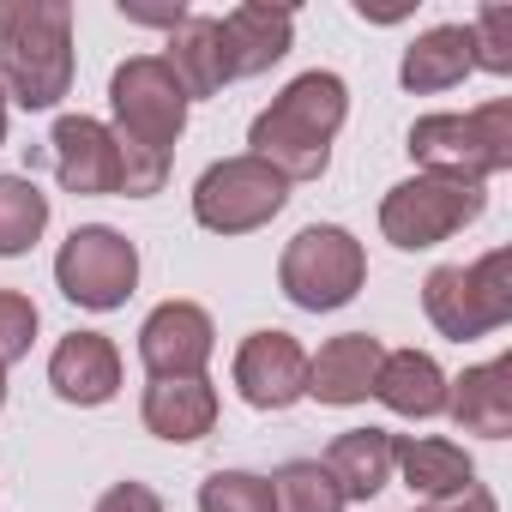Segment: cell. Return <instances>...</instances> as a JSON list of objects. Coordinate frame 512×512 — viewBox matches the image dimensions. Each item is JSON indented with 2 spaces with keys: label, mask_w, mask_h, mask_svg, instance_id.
Listing matches in <instances>:
<instances>
[{
  "label": "cell",
  "mask_w": 512,
  "mask_h": 512,
  "mask_svg": "<svg viewBox=\"0 0 512 512\" xmlns=\"http://www.w3.org/2000/svg\"><path fill=\"white\" fill-rule=\"evenodd\" d=\"M115 145H121V199H151L169 181V151L187 133V91L163 67V55H133L109 79Z\"/></svg>",
  "instance_id": "obj_1"
},
{
  "label": "cell",
  "mask_w": 512,
  "mask_h": 512,
  "mask_svg": "<svg viewBox=\"0 0 512 512\" xmlns=\"http://www.w3.org/2000/svg\"><path fill=\"white\" fill-rule=\"evenodd\" d=\"M344 115H350V85L338 73L314 67V73L290 79L272 97V109L253 115L247 145H253L260 163H272L284 181H320L326 163H332V139H338Z\"/></svg>",
  "instance_id": "obj_2"
},
{
  "label": "cell",
  "mask_w": 512,
  "mask_h": 512,
  "mask_svg": "<svg viewBox=\"0 0 512 512\" xmlns=\"http://www.w3.org/2000/svg\"><path fill=\"white\" fill-rule=\"evenodd\" d=\"M73 91V7L13 0L0 13V97L19 109H55Z\"/></svg>",
  "instance_id": "obj_3"
},
{
  "label": "cell",
  "mask_w": 512,
  "mask_h": 512,
  "mask_svg": "<svg viewBox=\"0 0 512 512\" xmlns=\"http://www.w3.org/2000/svg\"><path fill=\"white\" fill-rule=\"evenodd\" d=\"M428 175H452V181H488L512 169V97H488L482 109L464 115H422L410 127L404 145Z\"/></svg>",
  "instance_id": "obj_4"
},
{
  "label": "cell",
  "mask_w": 512,
  "mask_h": 512,
  "mask_svg": "<svg viewBox=\"0 0 512 512\" xmlns=\"http://www.w3.org/2000/svg\"><path fill=\"white\" fill-rule=\"evenodd\" d=\"M422 314L440 338H488L512 320V247L482 253L476 266H434L422 284Z\"/></svg>",
  "instance_id": "obj_5"
},
{
  "label": "cell",
  "mask_w": 512,
  "mask_h": 512,
  "mask_svg": "<svg viewBox=\"0 0 512 512\" xmlns=\"http://www.w3.org/2000/svg\"><path fill=\"white\" fill-rule=\"evenodd\" d=\"M362 284H368V253L338 223H308L278 260V290L308 314H332V308L356 302Z\"/></svg>",
  "instance_id": "obj_6"
},
{
  "label": "cell",
  "mask_w": 512,
  "mask_h": 512,
  "mask_svg": "<svg viewBox=\"0 0 512 512\" xmlns=\"http://www.w3.org/2000/svg\"><path fill=\"white\" fill-rule=\"evenodd\" d=\"M284 205H290V181L272 163H260L253 151L211 163L199 175V187H193V217L211 235H253V229H266Z\"/></svg>",
  "instance_id": "obj_7"
},
{
  "label": "cell",
  "mask_w": 512,
  "mask_h": 512,
  "mask_svg": "<svg viewBox=\"0 0 512 512\" xmlns=\"http://www.w3.org/2000/svg\"><path fill=\"white\" fill-rule=\"evenodd\" d=\"M488 205V193L476 181H452V175H410L380 199V229L392 247L422 253L440 247L446 235H458L464 223H476Z\"/></svg>",
  "instance_id": "obj_8"
},
{
  "label": "cell",
  "mask_w": 512,
  "mask_h": 512,
  "mask_svg": "<svg viewBox=\"0 0 512 512\" xmlns=\"http://www.w3.org/2000/svg\"><path fill=\"white\" fill-rule=\"evenodd\" d=\"M55 284H61L67 302H79L91 314H109L139 284V247L109 223H79L55 253Z\"/></svg>",
  "instance_id": "obj_9"
},
{
  "label": "cell",
  "mask_w": 512,
  "mask_h": 512,
  "mask_svg": "<svg viewBox=\"0 0 512 512\" xmlns=\"http://www.w3.org/2000/svg\"><path fill=\"white\" fill-rule=\"evenodd\" d=\"M211 350H217V332L199 302H163L139 326V362L151 380H193L205 374Z\"/></svg>",
  "instance_id": "obj_10"
},
{
  "label": "cell",
  "mask_w": 512,
  "mask_h": 512,
  "mask_svg": "<svg viewBox=\"0 0 512 512\" xmlns=\"http://www.w3.org/2000/svg\"><path fill=\"white\" fill-rule=\"evenodd\" d=\"M235 392L253 410H290L308 398V350L290 332H247L235 350Z\"/></svg>",
  "instance_id": "obj_11"
},
{
  "label": "cell",
  "mask_w": 512,
  "mask_h": 512,
  "mask_svg": "<svg viewBox=\"0 0 512 512\" xmlns=\"http://www.w3.org/2000/svg\"><path fill=\"white\" fill-rule=\"evenodd\" d=\"M49 151H55V175L67 193H79V199H115L121 193V145L103 121L61 115L49 133Z\"/></svg>",
  "instance_id": "obj_12"
},
{
  "label": "cell",
  "mask_w": 512,
  "mask_h": 512,
  "mask_svg": "<svg viewBox=\"0 0 512 512\" xmlns=\"http://www.w3.org/2000/svg\"><path fill=\"white\" fill-rule=\"evenodd\" d=\"M217 37H223V61H229V79H253V73H272L290 43H296V13L290 7H229L217 19Z\"/></svg>",
  "instance_id": "obj_13"
},
{
  "label": "cell",
  "mask_w": 512,
  "mask_h": 512,
  "mask_svg": "<svg viewBox=\"0 0 512 512\" xmlns=\"http://www.w3.org/2000/svg\"><path fill=\"white\" fill-rule=\"evenodd\" d=\"M49 386H55V398L97 410L121 392V350L103 332H67L49 356Z\"/></svg>",
  "instance_id": "obj_14"
},
{
  "label": "cell",
  "mask_w": 512,
  "mask_h": 512,
  "mask_svg": "<svg viewBox=\"0 0 512 512\" xmlns=\"http://www.w3.org/2000/svg\"><path fill=\"white\" fill-rule=\"evenodd\" d=\"M386 362V344L374 332H344L332 344H320V356H308V398L320 404H362L374 398V374Z\"/></svg>",
  "instance_id": "obj_15"
},
{
  "label": "cell",
  "mask_w": 512,
  "mask_h": 512,
  "mask_svg": "<svg viewBox=\"0 0 512 512\" xmlns=\"http://www.w3.org/2000/svg\"><path fill=\"white\" fill-rule=\"evenodd\" d=\"M446 410L464 434L506 440L512 434V356H494V362L464 368L458 380H446Z\"/></svg>",
  "instance_id": "obj_16"
},
{
  "label": "cell",
  "mask_w": 512,
  "mask_h": 512,
  "mask_svg": "<svg viewBox=\"0 0 512 512\" xmlns=\"http://www.w3.org/2000/svg\"><path fill=\"white\" fill-rule=\"evenodd\" d=\"M145 428L169 446H193L217 428V386L205 374L193 380H151L145 386V404H139Z\"/></svg>",
  "instance_id": "obj_17"
},
{
  "label": "cell",
  "mask_w": 512,
  "mask_h": 512,
  "mask_svg": "<svg viewBox=\"0 0 512 512\" xmlns=\"http://www.w3.org/2000/svg\"><path fill=\"white\" fill-rule=\"evenodd\" d=\"M392 470L404 476L410 494H422V506L476 488V464H470V452L452 446V440H434V434H410V440H398V446H392Z\"/></svg>",
  "instance_id": "obj_18"
},
{
  "label": "cell",
  "mask_w": 512,
  "mask_h": 512,
  "mask_svg": "<svg viewBox=\"0 0 512 512\" xmlns=\"http://www.w3.org/2000/svg\"><path fill=\"white\" fill-rule=\"evenodd\" d=\"M374 398L398 416H446V374L428 350H386L380 374H374Z\"/></svg>",
  "instance_id": "obj_19"
},
{
  "label": "cell",
  "mask_w": 512,
  "mask_h": 512,
  "mask_svg": "<svg viewBox=\"0 0 512 512\" xmlns=\"http://www.w3.org/2000/svg\"><path fill=\"white\" fill-rule=\"evenodd\" d=\"M392 446H398V434H386V428H350V434L332 440L326 476L338 482L344 506H350V500H374V494L392 482Z\"/></svg>",
  "instance_id": "obj_20"
},
{
  "label": "cell",
  "mask_w": 512,
  "mask_h": 512,
  "mask_svg": "<svg viewBox=\"0 0 512 512\" xmlns=\"http://www.w3.org/2000/svg\"><path fill=\"white\" fill-rule=\"evenodd\" d=\"M464 73H470V25H434V31H422V37L404 49V61H398V79H404V91H416V97L452 91V85H464Z\"/></svg>",
  "instance_id": "obj_21"
},
{
  "label": "cell",
  "mask_w": 512,
  "mask_h": 512,
  "mask_svg": "<svg viewBox=\"0 0 512 512\" xmlns=\"http://www.w3.org/2000/svg\"><path fill=\"white\" fill-rule=\"evenodd\" d=\"M163 67L175 73V85L193 97H217L229 85V61H223V37H217V19H181L169 31V55Z\"/></svg>",
  "instance_id": "obj_22"
},
{
  "label": "cell",
  "mask_w": 512,
  "mask_h": 512,
  "mask_svg": "<svg viewBox=\"0 0 512 512\" xmlns=\"http://www.w3.org/2000/svg\"><path fill=\"white\" fill-rule=\"evenodd\" d=\"M49 229V193L31 175H0V260L31 253Z\"/></svg>",
  "instance_id": "obj_23"
},
{
  "label": "cell",
  "mask_w": 512,
  "mask_h": 512,
  "mask_svg": "<svg viewBox=\"0 0 512 512\" xmlns=\"http://www.w3.org/2000/svg\"><path fill=\"white\" fill-rule=\"evenodd\" d=\"M272 506L278 512H344V494H338V482L326 476L320 458H290L272 476Z\"/></svg>",
  "instance_id": "obj_24"
},
{
  "label": "cell",
  "mask_w": 512,
  "mask_h": 512,
  "mask_svg": "<svg viewBox=\"0 0 512 512\" xmlns=\"http://www.w3.org/2000/svg\"><path fill=\"white\" fill-rule=\"evenodd\" d=\"M199 512H278V506H272V476L211 470V476L199 482Z\"/></svg>",
  "instance_id": "obj_25"
},
{
  "label": "cell",
  "mask_w": 512,
  "mask_h": 512,
  "mask_svg": "<svg viewBox=\"0 0 512 512\" xmlns=\"http://www.w3.org/2000/svg\"><path fill=\"white\" fill-rule=\"evenodd\" d=\"M470 67L506 79L512 73V7H482L470 19Z\"/></svg>",
  "instance_id": "obj_26"
},
{
  "label": "cell",
  "mask_w": 512,
  "mask_h": 512,
  "mask_svg": "<svg viewBox=\"0 0 512 512\" xmlns=\"http://www.w3.org/2000/svg\"><path fill=\"white\" fill-rule=\"evenodd\" d=\"M37 344V302L19 290H0V368H13Z\"/></svg>",
  "instance_id": "obj_27"
},
{
  "label": "cell",
  "mask_w": 512,
  "mask_h": 512,
  "mask_svg": "<svg viewBox=\"0 0 512 512\" xmlns=\"http://www.w3.org/2000/svg\"><path fill=\"white\" fill-rule=\"evenodd\" d=\"M97 512H163V500H157V488H145V482H115V488L97 500Z\"/></svg>",
  "instance_id": "obj_28"
},
{
  "label": "cell",
  "mask_w": 512,
  "mask_h": 512,
  "mask_svg": "<svg viewBox=\"0 0 512 512\" xmlns=\"http://www.w3.org/2000/svg\"><path fill=\"white\" fill-rule=\"evenodd\" d=\"M416 512H500V506H494V494L476 482V488H464V494H452V500H428V506H416Z\"/></svg>",
  "instance_id": "obj_29"
},
{
  "label": "cell",
  "mask_w": 512,
  "mask_h": 512,
  "mask_svg": "<svg viewBox=\"0 0 512 512\" xmlns=\"http://www.w3.org/2000/svg\"><path fill=\"white\" fill-rule=\"evenodd\" d=\"M0 145H7V97H0Z\"/></svg>",
  "instance_id": "obj_30"
},
{
  "label": "cell",
  "mask_w": 512,
  "mask_h": 512,
  "mask_svg": "<svg viewBox=\"0 0 512 512\" xmlns=\"http://www.w3.org/2000/svg\"><path fill=\"white\" fill-rule=\"evenodd\" d=\"M0 404H7V368H0Z\"/></svg>",
  "instance_id": "obj_31"
}]
</instances>
